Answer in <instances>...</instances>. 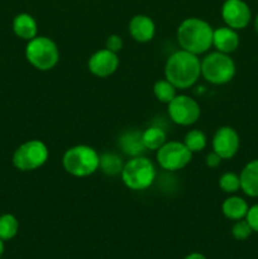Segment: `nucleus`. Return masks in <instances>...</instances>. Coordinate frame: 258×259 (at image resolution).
Wrapping results in <instances>:
<instances>
[{"label":"nucleus","mask_w":258,"mask_h":259,"mask_svg":"<svg viewBox=\"0 0 258 259\" xmlns=\"http://www.w3.org/2000/svg\"><path fill=\"white\" fill-rule=\"evenodd\" d=\"M214 29L200 18H187L177 28V42L181 50L199 56L212 46Z\"/></svg>","instance_id":"nucleus-2"},{"label":"nucleus","mask_w":258,"mask_h":259,"mask_svg":"<svg viewBox=\"0 0 258 259\" xmlns=\"http://www.w3.org/2000/svg\"><path fill=\"white\" fill-rule=\"evenodd\" d=\"M119 146L124 153L132 157L142 156V153L146 151L142 142V133L137 131L125 132L119 139Z\"/></svg>","instance_id":"nucleus-18"},{"label":"nucleus","mask_w":258,"mask_h":259,"mask_svg":"<svg viewBox=\"0 0 258 259\" xmlns=\"http://www.w3.org/2000/svg\"><path fill=\"white\" fill-rule=\"evenodd\" d=\"M177 89L168 80H158L153 86V94L159 103L168 104L176 96Z\"/></svg>","instance_id":"nucleus-21"},{"label":"nucleus","mask_w":258,"mask_h":259,"mask_svg":"<svg viewBox=\"0 0 258 259\" xmlns=\"http://www.w3.org/2000/svg\"><path fill=\"white\" fill-rule=\"evenodd\" d=\"M252 228L248 224V222L245 219L237 220L235 224L232 228V235L237 240H245L249 238V235L252 234Z\"/></svg>","instance_id":"nucleus-25"},{"label":"nucleus","mask_w":258,"mask_h":259,"mask_svg":"<svg viewBox=\"0 0 258 259\" xmlns=\"http://www.w3.org/2000/svg\"><path fill=\"white\" fill-rule=\"evenodd\" d=\"M240 139L232 126H220L212 137V151L222 159H230L239 149Z\"/></svg>","instance_id":"nucleus-10"},{"label":"nucleus","mask_w":258,"mask_h":259,"mask_svg":"<svg viewBox=\"0 0 258 259\" xmlns=\"http://www.w3.org/2000/svg\"><path fill=\"white\" fill-rule=\"evenodd\" d=\"M89 71L96 77H109L113 75L119 67L118 55L111 51L104 50L96 51L90 58H89Z\"/></svg>","instance_id":"nucleus-12"},{"label":"nucleus","mask_w":258,"mask_h":259,"mask_svg":"<svg viewBox=\"0 0 258 259\" xmlns=\"http://www.w3.org/2000/svg\"><path fill=\"white\" fill-rule=\"evenodd\" d=\"M121 180L128 189L142 191L152 186L156 179V168L152 161L143 156L132 157L121 169Z\"/></svg>","instance_id":"nucleus-4"},{"label":"nucleus","mask_w":258,"mask_h":259,"mask_svg":"<svg viewBox=\"0 0 258 259\" xmlns=\"http://www.w3.org/2000/svg\"><path fill=\"white\" fill-rule=\"evenodd\" d=\"M13 30L15 35L24 40H30L37 37L38 25L34 18L27 13H20L13 20Z\"/></svg>","instance_id":"nucleus-16"},{"label":"nucleus","mask_w":258,"mask_h":259,"mask_svg":"<svg viewBox=\"0 0 258 259\" xmlns=\"http://www.w3.org/2000/svg\"><path fill=\"white\" fill-rule=\"evenodd\" d=\"M235 63L227 53H209L201 61V76L212 85H224L233 80Z\"/></svg>","instance_id":"nucleus-6"},{"label":"nucleus","mask_w":258,"mask_h":259,"mask_svg":"<svg viewBox=\"0 0 258 259\" xmlns=\"http://www.w3.org/2000/svg\"><path fill=\"white\" fill-rule=\"evenodd\" d=\"M219 186L227 194H234L240 190V177L233 172L223 174L219 179Z\"/></svg>","instance_id":"nucleus-24"},{"label":"nucleus","mask_w":258,"mask_h":259,"mask_svg":"<svg viewBox=\"0 0 258 259\" xmlns=\"http://www.w3.org/2000/svg\"><path fill=\"white\" fill-rule=\"evenodd\" d=\"M205 162H206V166L210 167V168H217V167L220 164V162H222V158H220V156H218V154L212 151L211 153L207 154L206 161Z\"/></svg>","instance_id":"nucleus-28"},{"label":"nucleus","mask_w":258,"mask_h":259,"mask_svg":"<svg viewBox=\"0 0 258 259\" xmlns=\"http://www.w3.org/2000/svg\"><path fill=\"white\" fill-rule=\"evenodd\" d=\"M124 163L120 157L115 153H104L100 156L99 169L106 176H118L121 174Z\"/></svg>","instance_id":"nucleus-20"},{"label":"nucleus","mask_w":258,"mask_h":259,"mask_svg":"<svg viewBox=\"0 0 258 259\" xmlns=\"http://www.w3.org/2000/svg\"><path fill=\"white\" fill-rule=\"evenodd\" d=\"M19 223L12 214H4L0 217V239L10 240L17 235Z\"/></svg>","instance_id":"nucleus-23"},{"label":"nucleus","mask_w":258,"mask_h":259,"mask_svg":"<svg viewBox=\"0 0 258 259\" xmlns=\"http://www.w3.org/2000/svg\"><path fill=\"white\" fill-rule=\"evenodd\" d=\"M239 177L242 191L250 197H258V159L245 164Z\"/></svg>","instance_id":"nucleus-15"},{"label":"nucleus","mask_w":258,"mask_h":259,"mask_svg":"<svg viewBox=\"0 0 258 259\" xmlns=\"http://www.w3.org/2000/svg\"><path fill=\"white\" fill-rule=\"evenodd\" d=\"M129 33L137 42L147 43L153 39L156 34V25L148 15L138 14L129 22Z\"/></svg>","instance_id":"nucleus-13"},{"label":"nucleus","mask_w":258,"mask_h":259,"mask_svg":"<svg viewBox=\"0 0 258 259\" xmlns=\"http://www.w3.org/2000/svg\"><path fill=\"white\" fill-rule=\"evenodd\" d=\"M48 156L47 146L42 141L32 139L18 147L13 154V164L19 171H34L47 162Z\"/></svg>","instance_id":"nucleus-7"},{"label":"nucleus","mask_w":258,"mask_h":259,"mask_svg":"<svg viewBox=\"0 0 258 259\" xmlns=\"http://www.w3.org/2000/svg\"><path fill=\"white\" fill-rule=\"evenodd\" d=\"M4 240H2L0 239V257H2L3 255V253H4Z\"/></svg>","instance_id":"nucleus-30"},{"label":"nucleus","mask_w":258,"mask_h":259,"mask_svg":"<svg viewBox=\"0 0 258 259\" xmlns=\"http://www.w3.org/2000/svg\"><path fill=\"white\" fill-rule=\"evenodd\" d=\"M254 28H255V32H257L258 34V15L255 17V20H254Z\"/></svg>","instance_id":"nucleus-31"},{"label":"nucleus","mask_w":258,"mask_h":259,"mask_svg":"<svg viewBox=\"0 0 258 259\" xmlns=\"http://www.w3.org/2000/svg\"><path fill=\"white\" fill-rule=\"evenodd\" d=\"M164 76L180 90L191 88L201 76V61L196 55L185 50L176 51L166 61Z\"/></svg>","instance_id":"nucleus-1"},{"label":"nucleus","mask_w":258,"mask_h":259,"mask_svg":"<svg viewBox=\"0 0 258 259\" xmlns=\"http://www.w3.org/2000/svg\"><path fill=\"white\" fill-rule=\"evenodd\" d=\"M105 48L114 53H118L119 51H121V48H123V39H121L120 35L118 34L109 35V37L106 38Z\"/></svg>","instance_id":"nucleus-26"},{"label":"nucleus","mask_w":258,"mask_h":259,"mask_svg":"<svg viewBox=\"0 0 258 259\" xmlns=\"http://www.w3.org/2000/svg\"><path fill=\"white\" fill-rule=\"evenodd\" d=\"M25 57L28 62L39 71H50L60 60V51L57 45L51 38L37 35L28 40L25 47Z\"/></svg>","instance_id":"nucleus-5"},{"label":"nucleus","mask_w":258,"mask_h":259,"mask_svg":"<svg viewBox=\"0 0 258 259\" xmlns=\"http://www.w3.org/2000/svg\"><path fill=\"white\" fill-rule=\"evenodd\" d=\"M100 156L90 146L78 144L65 152L62 158L63 168L75 177H88L99 169Z\"/></svg>","instance_id":"nucleus-3"},{"label":"nucleus","mask_w":258,"mask_h":259,"mask_svg":"<svg viewBox=\"0 0 258 259\" xmlns=\"http://www.w3.org/2000/svg\"><path fill=\"white\" fill-rule=\"evenodd\" d=\"M245 220L250 225L253 232L258 233V204L249 207V210L247 212V217H245Z\"/></svg>","instance_id":"nucleus-27"},{"label":"nucleus","mask_w":258,"mask_h":259,"mask_svg":"<svg viewBox=\"0 0 258 259\" xmlns=\"http://www.w3.org/2000/svg\"><path fill=\"white\" fill-rule=\"evenodd\" d=\"M212 46L218 52L229 53L234 52L239 46V35L237 30L229 27H220L214 29L212 34Z\"/></svg>","instance_id":"nucleus-14"},{"label":"nucleus","mask_w":258,"mask_h":259,"mask_svg":"<svg viewBox=\"0 0 258 259\" xmlns=\"http://www.w3.org/2000/svg\"><path fill=\"white\" fill-rule=\"evenodd\" d=\"M142 142L146 149L149 151H158L167 142L166 132L159 126H149L142 132Z\"/></svg>","instance_id":"nucleus-19"},{"label":"nucleus","mask_w":258,"mask_h":259,"mask_svg":"<svg viewBox=\"0 0 258 259\" xmlns=\"http://www.w3.org/2000/svg\"><path fill=\"white\" fill-rule=\"evenodd\" d=\"M222 17L227 27L238 30L249 24L252 13L243 0H225L222 7Z\"/></svg>","instance_id":"nucleus-11"},{"label":"nucleus","mask_w":258,"mask_h":259,"mask_svg":"<svg viewBox=\"0 0 258 259\" xmlns=\"http://www.w3.org/2000/svg\"><path fill=\"white\" fill-rule=\"evenodd\" d=\"M185 259H206V258H205L202 254H200V253H191V254L187 255Z\"/></svg>","instance_id":"nucleus-29"},{"label":"nucleus","mask_w":258,"mask_h":259,"mask_svg":"<svg viewBox=\"0 0 258 259\" xmlns=\"http://www.w3.org/2000/svg\"><path fill=\"white\" fill-rule=\"evenodd\" d=\"M156 157L161 168L175 172L185 168L191 162L192 153L181 142L169 141L157 151Z\"/></svg>","instance_id":"nucleus-8"},{"label":"nucleus","mask_w":258,"mask_h":259,"mask_svg":"<svg viewBox=\"0 0 258 259\" xmlns=\"http://www.w3.org/2000/svg\"><path fill=\"white\" fill-rule=\"evenodd\" d=\"M184 144L190 149L191 153L201 152L204 151L207 144L206 136L200 129H192V131L187 132L186 136H185Z\"/></svg>","instance_id":"nucleus-22"},{"label":"nucleus","mask_w":258,"mask_h":259,"mask_svg":"<svg viewBox=\"0 0 258 259\" xmlns=\"http://www.w3.org/2000/svg\"><path fill=\"white\" fill-rule=\"evenodd\" d=\"M168 115L177 125L189 126L196 123L201 115V109L195 99L187 95H176L171 103L167 104Z\"/></svg>","instance_id":"nucleus-9"},{"label":"nucleus","mask_w":258,"mask_h":259,"mask_svg":"<svg viewBox=\"0 0 258 259\" xmlns=\"http://www.w3.org/2000/svg\"><path fill=\"white\" fill-rule=\"evenodd\" d=\"M249 210L247 201L239 196H230L225 199L222 205V211L225 218L230 220H242L245 219L247 212Z\"/></svg>","instance_id":"nucleus-17"}]
</instances>
